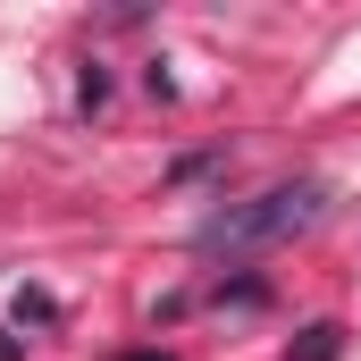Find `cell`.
I'll list each match as a JSON object with an SVG mask.
<instances>
[{"mask_svg": "<svg viewBox=\"0 0 361 361\" xmlns=\"http://www.w3.org/2000/svg\"><path fill=\"white\" fill-rule=\"evenodd\" d=\"M328 210V185H269V193H252V202H227V210H210L202 227H193V244L202 252H261V244H286V235H302L311 219Z\"/></svg>", "mask_w": 361, "mask_h": 361, "instance_id": "1", "label": "cell"}, {"mask_svg": "<svg viewBox=\"0 0 361 361\" xmlns=\"http://www.w3.org/2000/svg\"><path fill=\"white\" fill-rule=\"evenodd\" d=\"M336 353H345V328H336V319H319V328H302V345H294L286 361H336Z\"/></svg>", "mask_w": 361, "mask_h": 361, "instance_id": "2", "label": "cell"}]
</instances>
